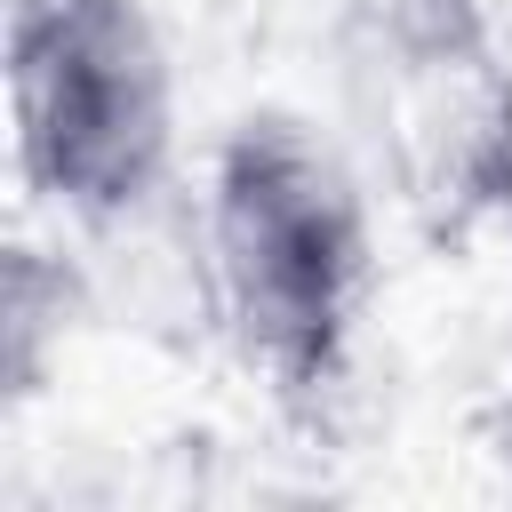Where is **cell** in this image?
Returning a JSON list of instances; mask_svg holds the SVG:
<instances>
[{"instance_id": "cell-1", "label": "cell", "mask_w": 512, "mask_h": 512, "mask_svg": "<svg viewBox=\"0 0 512 512\" xmlns=\"http://www.w3.org/2000/svg\"><path fill=\"white\" fill-rule=\"evenodd\" d=\"M208 280L248 368L320 392L368 304V208L296 120H240L208 168Z\"/></svg>"}, {"instance_id": "cell-2", "label": "cell", "mask_w": 512, "mask_h": 512, "mask_svg": "<svg viewBox=\"0 0 512 512\" xmlns=\"http://www.w3.org/2000/svg\"><path fill=\"white\" fill-rule=\"evenodd\" d=\"M8 104L16 168L48 208L112 224L160 192L176 152V72L144 0H16Z\"/></svg>"}]
</instances>
